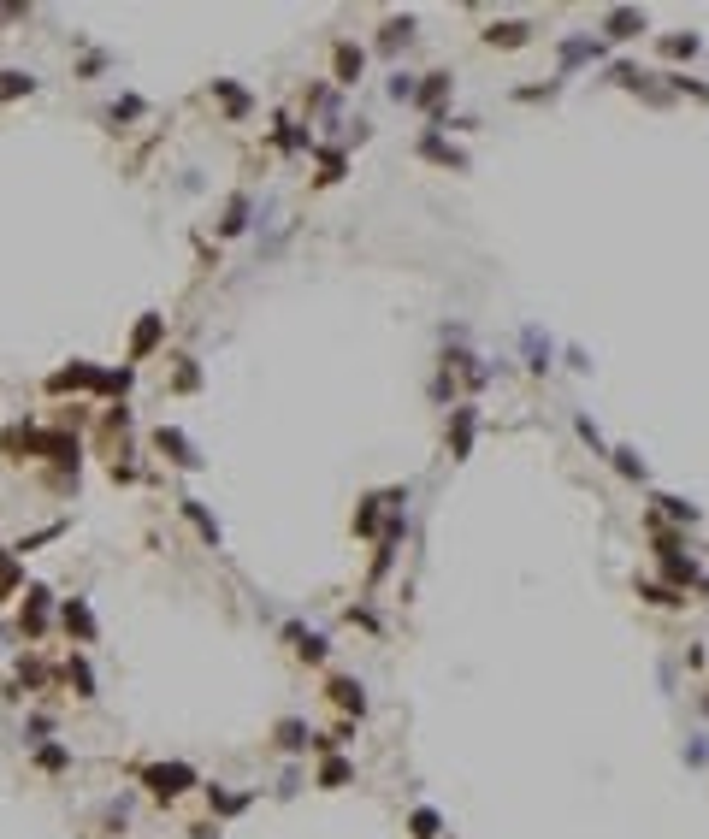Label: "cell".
<instances>
[{"label": "cell", "mask_w": 709, "mask_h": 839, "mask_svg": "<svg viewBox=\"0 0 709 839\" xmlns=\"http://www.w3.org/2000/svg\"><path fill=\"white\" fill-rule=\"evenodd\" d=\"M526 349H532V361H526V367H538V373H544V367H550V343H538V331H526Z\"/></svg>", "instance_id": "ffe728a7"}, {"label": "cell", "mask_w": 709, "mask_h": 839, "mask_svg": "<svg viewBox=\"0 0 709 839\" xmlns=\"http://www.w3.org/2000/svg\"><path fill=\"white\" fill-rule=\"evenodd\" d=\"M6 597H24V562L0 544V603H6Z\"/></svg>", "instance_id": "8992f818"}, {"label": "cell", "mask_w": 709, "mask_h": 839, "mask_svg": "<svg viewBox=\"0 0 709 839\" xmlns=\"http://www.w3.org/2000/svg\"><path fill=\"white\" fill-rule=\"evenodd\" d=\"M639 30H645V18H639V12H609V36H615V42L639 36Z\"/></svg>", "instance_id": "4fadbf2b"}, {"label": "cell", "mask_w": 709, "mask_h": 839, "mask_svg": "<svg viewBox=\"0 0 709 839\" xmlns=\"http://www.w3.org/2000/svg\"><path fill=\"white\" fill-rule=\"evenodd\" d=\"M60 627L77 639V645H95V633H101V627H95V609H89V597H65V603H60Z\"/></svg>", "instance_id": "3957f363"}, {"label": "cell", "mask_w": 709, "mask_h": 839, "mask_svg": "<svg viewBox=\"0 0 709 839\" xmlns=\"http://www.w3.org/2000/svg\"><path fill=\"white\" fill-rule=\"evenodd\" d=\"M101 385V367H89V361H71V367H60L54 379H48V390L60 396V390H95Z\"/></svg>", "instance_id": "277c9868"}, {"label": "cell", "mask_w": 709, "mask_h": 839, "mask_svg": "<svg viewBox=\"0 0 709 839\" xmlns=\"http://www.w3.org/2000/svg\"><path fill=\"white\" fill-rule=\"evenodd\" d=\"M142 780H148V792L154 798H178V792H190L195 786V769H184V763H154V769H142Z\"/></svg>", "instance_id": "7a4b0ae2"}, {"label": "cell", "mask_w": 709, "mask_h": 839, "mask_svg": "<svg viewBox=\"0 0 709 839\" xmlns=\"http://www.w3.org/2000/svg\"><path fill=\"white\" fill-rule=\"evenodd\" d=\"M160 325H166V314H148V320L136 325V337H130V361H142V355L160 343Z\"/></svg>", "instance_id": "ba28073f"}, {"label": "cell", "mask_w": 709, "mask_h": 839, "mask_svg": "<svg viewBox=\"0 0 709 839\" xmlns=\"http://www.w3.org/2000/svg\"><path fill=\"white\" fill-rule=\"evenodd\" d=\"M184 515L195 520V532H201V538H207V544H219V520L207 515V509H201V503H195V497H184Z\"/></svg>", "instance_id": "7c38bea8"}, {"label": "cell", "mask_w": 709, "mask_h": 839, "mask_svg": "<svg viewBox=\"0 0 709 839\" xmlns=\"http://www.w3.org/2000/svg\"><path fill=\"white\" fill-rule=\"evenodd\" d=\"M331 698H337V704H343V710H367V698H361V686H355V680H331Z\"/></svg>", "instance_id": "5bb4252c"}, {"label": "cell", "mask_w": 709, "mask_h": 839, "mask_svg": "<svg viewBox=\"0 0 709 839\" xmlns=\"http://www.w3.org/2000/svg\"><path fill=\"white\" fill-rule=\"evenodd\" d=\"M48 621H54V597H48V585H24V603H18V639H24V645L42 639Z\"/></svg>", "instance_id": "6da1fadb"}, {"label": "cell", "mask_w": 709, "mask_h": 839, "mask_svg": "<svg viewBox=\"0 0 709 839\" xmlns=\"http://www.w3.org/2000/svg\"><path fill=\"white\" fill-rule=\"evenodd\" d=\"M467 444H473V408L455 414V455H467Z\"/></svg>", "instance_id": "ac0fdd59"}, {"label": "cell", "mask_w": 709, "mask_h": 839, "mask_svg": "<svg viewBox=\"0 0 709 839\" xmlns=\"http://www.w3.org/2000/svg\"><path fill=\"white\" fill-rule=\"evenodd\" d=\"M325 786H343V780H349V763H325Z\"/></svg>", "instance_id": "44dd1931"}, {"label": "cell", "mask_w": 709, "mask_h": 839, "mask_svg": "<svg viewBox=\"0 0 709 839\" xmlns=\"http://www.w3.org/2000/svg\"><path fill=\"white\" fill-rule=\"evenodd\" d=\"M65 686H77V698L89 704V698H95V668H89L83 656H65Z\"/></svg>", "instance_id": "52a82bcc"}, {"label": "cell", "mask_w": 709, "mask_h": 839, "mask_svg": "<svg viewBox=\"0 0 709 839\" xmlns=\"http://www.w3.org/2000/svg\"><path fill=\"white\" fill-rule=\"evenodd\" d=\"M290 645L302 650L308 662H320V656H325V639H320V633H302V627H290Z\"/></svg>", "instance_id": "9a60e30c"}, {"label": "cell", "mask_w": 709, "mask_h": 839, "mask_svg": "<svg viewBox=\"0 0 709 839\" xmlns=\"http://www.w3.org/2000/svg\"><path fill=\"white\" fill-rule=\"evenodd\" d=\"M18 95H36V77L30 71H0V101H18Z\"/></svg>", "instance_id": "8fae6325"}, {"label": "cell", "mask_w": 709, "mask_h": 839, "mask_svg": "<svg viewBox=\"0 0 709 839\" xmlns=\"http://www.w3.org/2000/svg\"><path fill=\"white\" fill-rule=\"evenodd\" d=\"M337 71H343V83H355V71H361V48H337Z\"/></svg>", "instance_id": "d6986e66"}, {"label": "cell", "mask_w": 709, "mask_h": 839, "mask_svg": "<svg viewBox=\"0 0 709 839\" xmlns=\"http://www.w3.org/2000/svg\"><path fill=\"white\" fill-rule=\"evenodd\" d=\"M207 804H213L219 816H237V810H243L249 798H237V792H219V786H207Z\"/></svg>", "instance_id": "e0dca14e"}, {"label": "cell", "mask_w": 709, "mask_h": 839, "mask_svg": "<svg viewBox=\"0 0 709 839\" xmlns=\"http://www.w3.org/2000/svg\"><path fill=\"white\" fill-rule=\"evenodd\" d=\"M308 739H314V733H308L302 721H284V727H278V745H284V751H302Z\"/></svg>", "instance_id": "2e32d148"}, {"label": "cell", "mask_w": 709, "mask_h": 839, "mask_svg": "<svg viewBox=\"0 0 709 839\" xmlns=\"http://www.w3.org/2000/svg\"><path fill=\"white\" fill-rule=\"evenodd\" d=\"M154 450L172 455L178 467H201V455L190 450V438H184V432H172V426H160V432H154Z\"/></svg>", "instance_id": "5b68a950"}, {"label": "cell", "mask_w": 709, "mask_h": 839, "mask_svg": "<svg viewBox=\"0 0 709 839\" xmlns=\"http://www.w3.org/2000/svg\"><path fill=\"white\" fill-rule=\"evenodd\" d=\"M36 769H42V775H65V769H71V751L54 745V739H42V745H36Z\"/></svg>", "instance_id": "9c48e42d"}, {"label": "cell", "mask_w": 709, "mask_h": 839, "mask_svg": "<svg viewBox=\"0 0 709 839\" xmlns=\"http://www.w3.org/2000/svg\"><path fill=\"white\" fill-rule=\"evenodd\" d=\"M249 225V195H231V207H225V219H219V237H237Z\"/></svg>", "instance_id": "30bf717a"}]
</instances>
